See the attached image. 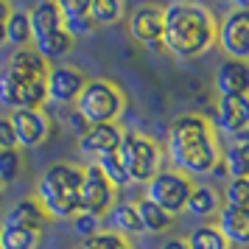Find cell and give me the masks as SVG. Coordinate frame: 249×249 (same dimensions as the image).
I'll use <instances>...</instances> for the list:
<instances>
[{"label":"cell","instance_id":"6da1fadb","mask_svg":"<svg viewBox=\"0 0 249 249\" xmlns=\"http://www.w3.org/2000/svg\"><path fill=\"white\" fill-rule=\"evenodd\" d=\"M168 160L185 177H207L221 162L213 124L204 115H179L168 126Z\"/></svg>","mask_w":249,"mask_h":249},{"label":"cell","instance_id":"7a4b0ae2","mask_svg":"<svg viewBox=\"0 0 249 249\" xmlns=\"http://www.w3.org/2000/svg\"><path fill=\"white\" fill-rule=\"evenodd\" d=\"M213 12L202 3L177 0L162 9V48L177 59H196L215 45Z\"/></svg>","mask_w":249,"mask_h":249},{"label":"cell","instance_id":"3957f363","mask_svg":"<svg viewBox=\"0 0 249 249\" xmlns=\"http://www.w3.org/2000/svg\"><path fill=\"white\" fill-rule=\"evenodd\" d=\"M45 59L34 48H20L6 59L0 70V104L9 109H42L48 101L45 79H48Z\"/></svg>","mask_w":249,"mask_h":249},{"label":"cell","instance_id":"277c9868","mask_svg":"<svg viewBox=\"0 0 249 249\" xmlns=\"http://www.w3.org/2000/svg\"><path fill=\"white\" fill-rule=\"evenodd\" d=\"M81 177H84V168L70 165V162H56L39 177L34 199L42 204L48 218L70 221L81 210V202H79Z\"/></svg>","mask_w":249,"mask_h":249},{"label":"cell","instance_id":"5b68a950","mask_svg":"<svg viewBox=\"0 0 249 249\" xmlns=\"http://www.w3.org/2000/svg\"><path fill=\"white\" fill-rule=\"evenodd\" d=\"M28 23H31V45L48 65L53 59H65L73 51L76 39L65 31L62 12L53 0H39L28 9Z\"/></svg>","mask_w":249,"mask_h":249},{"label":"cell","instance_id":"8992f818","mask_svg":"<svg viewBox=\"0 0 249 249\" xmlns=\"http://www.w3.org/2000/svg\"><path fill=\"white\" fill-rule=\"evenodd\" d=\"M124 109H126L124 90L109 79H87L84 90L76 98V112L90 126L121 124Z\"/></svg>","mask_w":249,"mask_h":249},{"label":"cell","instance_id":"52a82bcc","mask_svg":"<svg viewBox=\"0 0 249 249\" xmlns=\"http://www.w3.org/2000/svg\"><path fill=\"white\" fill-rule=\"evenodd\" d=\"M118 160H121L129 182H137V185H146L148 179H154L157 171H162L160 146L140 132H124L121 146H118Z\"/></svg>","mask_w":249,"mask_h":249},{"label":"cell","instance_id":"ba28073f","mask_svg":"<svg viewBox=\"0 0 249 249\" xmlns=\"http://www.w3.org/2000/svg\"><path fill=\"white\" fill-rule=\"evenodd\" d=\"M191 193H193V179L185 177V174H179V171H174V168L157 171L154 179L146 182V199L151 204H157L160 210H165L171 218L185 213Z\"/></svg>","mask_w":249,"mask_h":249},{"label":"cell","instance_id":"9c48e42d","mask_svg":"<svg viewBox=\"0 0 249 249\" xmlns=\"http://www.w3.org/2000/svg\"><path fill=\"white\" fill-rule=\"evenodd\" d=\"M215 45L227 59L249 62V9H230L215 28Z\"/></svg>","mask_w":249,"mask_h":249},{"label":"cell","instance_id":"30bf717a","mask_svg":"<svg viewBox=\"0 0 249 249\" xmlns=\"http://www.w3.org/2000/svg\"><path fill=\"white\" fill-rule=\"evenodd\" d=\"M79 202L81 210L92 213L95 218H104L115 204V188L107 182V177L98 171V165H92V162L84 168V177H81Z\"/></svg>","mask_w":249,"mask_h":249},{"label":"cell","instance_id":"8fae6325","mask_svg":"<svg viewBox=\"0 0 249 249\" xmlns=\"http://www.w3.org/2000/svg\"><path fill=\"white\" fill-rule=\"evenodd\" d=\"M84 84H87V76L79 68H73V65H53L48 70V79H45L48 101L59 104V107H70V104H76L79 92L84 90Z\"/></svg>","mask_w":249,"mask_h":249},{"label":"cell","instance_id":"7c38bea8","mask_svg":"<svg viewBox=\"0 0 249 249\" xmlns=\"http://www.w3.org/2000/svg\"><path fill=\"white\" fill-rule=\"evenodd\" d=\"M17 148H39L51 137V118L42 109H14L9 115Z\"/></svg>","mask_w":249,"mask_h":249},{"label":"cell","instance_id":"4fadbf2b","mask_svg":"<svg viewBox=\"0 0 249 249\" xmlns=\"http://www.w3.org/2000/svg\"><path fill=\"white\" fill-rule=\"evenodd\" d=\"M129 36L148 51H162V9L160 6H140L129 14Z\"/></svg>","mask_w":249,"mask_h":249},{"label":"cell","instance_id":"5bb4252c","mask_svg":"<svg viewBox=\"0 0 249 249\" xmlns=\"http://www.w3.org/2000/svg\"><path fill=\"white\" fill-rule=\"evenodd\" d=\"M215 129L227 135L230 140L247 135L249 132V95H241V98H218L213 112Z\"/></svg>","mask_w":249,"mask_h":249},{"label":"cell","instance_id":"9a60e30c","mask_svg":"<svg viewBox=\"0 0 249 249\" xmlns=\"http://www.w3.org/2000/svg\"><path fill=\"white\" fill-rule=\"evenodd\" d=\"M124 129L121 124H101V126H90L84 135L79 137V151L84 157H90L92 162H98L107 154H115L121 146Z\"/></svg>","mask_w":249,"mask_h":249},{"label":"cell","instance_id":"2e32d148","mask_svg":"<svg viewBox=\"0 0 249 249\" xmlns=\"http://www.w3.org/2000/svg\"><path fill=\"white\" fill-rule=\"evenodd\" d=\"M215 90H218V98L249 95V62L224 59L215 70Z\"/></svg>","mask_w":249,"mask_h":249},{"label":"cell","instance_id":"e0dca14e","mask_svg":"<svg viewBox=\"0 0 249 249\" xmlns=\"http://www.w3.org/2000/svg\"><path fill=\"white\" fill-rule=\"evenodd\" d=\"M215 227L224 235L230 247L249 249V210H235V207H221L215 215Z\"/></svg>","mask_w":249,"mask_h":249},{"label":"cell","instance_id":"ac0fdd59","mask_svg":"<svg viewBox=\"0 0 249 249\" xmlns=\"http://www.w3.org/2000/svg\"><path fill=\"white\" fill-rule=\"evenodd\" d=\"M48 221H51V218H48V213L42 210V204L31 196V199H20V202L6 213L3 227H23V230L42 232V230L48 227Z\"/></svg>","mask_w":249,"mask_h":249},{"label":"cell","instance_id":"d6986e66","mask_svg":"<svg viewBox=\"0 0 249 249\" xmlns=\"http://www.w3.org/2000/svg\"><path fill=\"white\" fill-rule=\"evenodd\" d=\"M90 0H62L59 12H62V25L73 39L79 36H90L95 31V25L90 20Z\"/></svg>","mask_w":249,"mask_h":249},{"label":"cell","instance_id":"ffe728a7","mask_svg":"<svg viewBox=\"0 0 249 249\" xmlns=\"http://www.w3.org/2000/svg\"><path fill=\"white\" fill-rule=\"evenodd\" d=\"M221 165H224L230 179H247L249 177V140L235 137L230 146L221 151Z\"/></svg>","mask_w":249,"mask_h":249},{"label":"cell","instance_id":"44dd1931","mask_svg":"<svg viewBox=\"0 0 249 249\" xmlns=\"http://www.w3.org/2000/svg\"><path fill=\"white\" fill-rule=\"evenodd\" d=\"M221 207L224 204H221V196H218L215 188H210V185H193V193L188 199L185 210L191 215H196V218H210V215H218Z\"/></svg>","mask_w":249,"mask_h":249},{"label":"cell","instance_id":"7402d4cb","mask_svg":"<svg viewBox=\"0 0 249 249\" xmlns=\"http://www.w3.org/2000/svg\"><path fill=\"white\" fill-rule=\"evenodd\" d=\"M109 224H112V232L124 238H132V235H140V215H137V207L135 202H115L112 210H109Z\"/></svg>","mask_w":249,"mask_h":249},{"label":"cell","instance_id":"603a6c76","mask_svg":"<svg viewBox=\"0 0 249 249\" xmlns=\"http://www.w3.org/2000/svg\"><path fill=\"white\" fill-rule=\"evenodd\" d=\"M135 207H137V215H140V230L148 232V235H162V232L171 230V224H174V218H171L165 210H160L157 204H151L148 199L137 202Z\"/></svg>","mask_w":249,"mask_h":249},{"label":"cell","instance_id":"cb8c5ba5","mask_svg":"<svg viewBox=\"0 0 249 249\" xmlns=\"http://www.w3.org/2000/svg\"><path fill=\"white\" fill-rule=\"evenodd\" d=\"M6 42L20 48H31V23H28V12L25 9H12L9 23H6Z\"/></svg>","mask_w":249,"mask_h":249},{"label":"cell","instance_id":"d4e9b609","mask_svg":"<svg viewBox=\"0 0 249 249\" xmlns=\"http://www.w3.org/2000/svg\"><path fill=\"white\" fill-rule=\"evenodd\" d=\"M42 232L23 227H0V249H39Z\"/></svg>","mask_w":249,"mask_h":249},{"label":"cell","instance_id":"484cf974","mask_svg":"<svg viewBox=\"0 0 249 249\" xmlns=\"http://www.w3.org/2000/svg\"><path fill=\"white\" fill-rule=\"evenodd\" d=\"M90 20L92 25H118L124 20L126 6L121 0H90Z\"/></svg>","mask_w":249,"mask_h":249},{"label":"cell","instance_id":"4316f807","mask_svg":"<svg viewBox=\"0 0 249 249\" xmlns=\"http://www.w3.org/2000/svg\"><path fill=\"white\" fill-rule=\"evenodd\" d=\"M185 244H188V249H230V244L224 241V235L218 232L215 224H202L196 230H191Z\"/></svg>","mask_w":249,"mask_h":249},{"label":"cell","instance_id":"83f0119b","mask_svg":"<svg viewBox=\"0 0 249 249\" xmlns=\"http://www.w3.org/2000/svg\"><path fill=\"white\" fill-rule=\"evenodd\" d=\"M92 165H98V171L107 177V182L112 185L115 191H118V188H126V185H132V182H129V177H126L124 165H121V160H118V151H115V154H107V157H101L98 162H92Z\"/></svg>","mask_w":249,"mask_h":249},{"label":"cell","instance_id":"f1b7e54d","mask_svg":"<svg viewBox=\"0 0 249 249\" xmlns=\"http://www.w3.org/2000/svg\"><path fill=\"white\" fill-rule=\"evenodd\" d=\"M79 249H135V247H132L129 238L118 235V232H112V230H101L98 235L81 241Z\"/></svg>","mask_w":249,"mask_h":249},{"label":"cell","instance_id":"f546056e","mask_svg":"<svg viewBox=\"0 0 249 249\" xmlns=\"http://www.w3.org/2000/svg\"><path fill=\"white\" fill-rule=\"evenodd\" d=\"M224 207L235 210H249V177L247 179H230L224 188Z\"/></svg>","mask_w":249,"mask_h":249},{"label":"cell","instance_id":"4dcf8cb0","mask_svg":"<svg viewBox=\"0 0 249 249\" xmlns=\"http://www.w3.org/2000/svg\"><path fill=\"white\" fill-rule=\"evenodd\" d=\"M70 224H73V232H76L81 241H87V238L101 232V218H95L92 213H84V210H79V213L73 215Z\"/></svg>","mask_w":249,"mask_h":249},{"label":"cell","instance_id":"1f68e13d","mask_svg":"<svg viewBox=\"0 0 249 249\" xmlns=\"http://www.w3.org/2000/svg\"><path fill=\"white\" fill-rule=\"evenodd\" d=\"M20 174V151L17 148H0V182H14Z\"/></svg>","mask_w":249,"mask_h":249},{"label":"cell","instance_id":"d6a6232c","mask_svg":"<svg viewBox=\"0 0 249 249\" xmlns=\"http://www.w3.org/2000/svg\"><path fill=\"white\" fill-rule=\"evenodd\" d=\"M0 148H17V137H14L9 115H0Z\"/></svg>","mask_w":249,"mask_h":249},{"label":"cell","instance_id":"836d02e7","mask_svg":"<svg viewBox=\"0 0 249 249\" xmlns=\"http://www.w3.org/2000/svg\"><path fill=\"white\" fill-rule=\"evenodd\" d=\"M68 126H70V129H73V132H76L79 137L84 135L87 129H90V124H87V121H84L79 112H76V109H70V112H68Z\"/></svg>","mask_w":249,"mask_h":249},{"label":"cell","instance_id":"e575fe53","mask_svg":"<svg viewBox=\"0 0 249 249\" xmlns=\"http://www.w3.org/2000/svg\"><path fill=\"white\" fill-rule=\"evenodd\" d=\"M9 14H12V3L9 0H0V45H6V23H9Z\"/></svg>","mask_w":249,"mask_h":249},{"label":"cell","instance_id":"d590c367","mask_svg":"<svg viewBox=\"0 0 249 249\" xmlns=\"http://www.w3.org/2000/svg\"><path fill=\"white\" fill-rule=\"evenodd\" d=\"M160 249H188V244H185V238H168L160 244Z\"/></svg>","mask_w":249,"mask_h":249},{"label":"cell","instance_id":"8d00e7d4","mask_svg":"<svg viewBox=\"0 0 249 249\" xmlns=\"http://www.w3.org/2000/svg\"><path fill=\"white\" fill-rule=\"evenodd\" d=\"M232 9H249V0H235V6Z\"/></svg>","mask_w":249,"mask_h":249},{"label":"cell","instance_id":"74e56055","mask_svg":"<svg viewBox=\"0 0 249 249\" xmlns=\"http://www.w3.org/2000/svg\"><path fill=\"white\" fill-rule=\"evenodd\" d=\"M241 137H244V140H249V132H247V135H241Z\"/></svg>","mask_w":249,"mask_h":249},{"label":"cell","instance_id":"f35d334b","mask_svg":"<svg viewBox=\"0 0 249 249\" xmlns=\"http://www.w3.org/2000/svg\"><path fill=\"white\" fill-rule=\"evenodd\" d=\"M0 191H3V182H0Z\"/></svg>","mask_w":249,"mask_h":249}]
</instances>
